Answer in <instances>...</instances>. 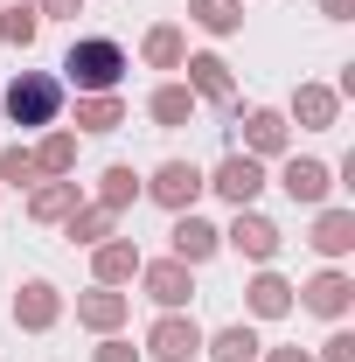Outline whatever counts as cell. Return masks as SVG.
<instances>
[{
	"label": "cell",
	"mask_w": 355,
	"mask_h": 362,
	"mask_svg": "<svg viewBox=\"0 0 355 362\" xmlns=\"http://www.w3.org/2000/svg\"><path fill=\"white\" fill-rule=\"evenodd\" d=\"M146 356H161V362H195L202 356V327L188 314H161L153 327H146Z\"/></svg>",
	"instance_id": "5b68a950"
},
{
	"label": "cell",
	"mask_w": 355,
	"mask_h": 362,
	"mask_svg": "<svg viewBox=\"0 0 355 362\" xmlns=\"http://www.w3.org/2000/svg\"><path fill=\"white\" fill-rule=\"evenodd\" d=\"M216 244H223V230L209 223V216H195V209H181V216H175V258H181V265H202Z\"/></svg>",
	"instance_id": "5bb4252c"
},
{
	"label": "cell",
	"mask_w": 355,
	"mask_h": 362,
	"mask_svg": "<svg viewBox=\"0 0 355 362\" xmlns=\"http://www.w3.org/2000/svg\"><path fill=\"white\" fill-rule=\"evenodd\" d=\"M146 112H153V126H188V119H195V90L188 84H161L146 98Z\"/></svg>",
	"instance_id": "603a6c76"
},
{
	"label": "cell",
	"mask_w": 355,
	"mask_h": 362,
	"mask_svg": "<svg viewBox=\"0 0 355 362\" xmlns=\"http://www.w3.org/2000/svg\"><path fill=\"white\" fill-rule=\"evenodd\" d=\"M77 7H84V0H35L42 21H77Z\"/></svg>",
	"instance_id": "4dcf8cb0"
},
{
	"label": "cell",
	"mask_w": 355,
	"mask_h": 362,
	"mask_svg": "<svg viewBox=\"0 0 355 362\" xmlns=\"http://www.w3.org/2000/svg\"><path fill=\"white\" fill-rule=\"evenodd\" d=\"M98 362H139L133 341H119V334H105V349H98Z\"/></svg>",
	"instance_id": "1f68e13d"
},
{
	"label": "cell",
	"mask_w": 355,
	"mask_h": 362,
	"mask_svg": "<svg viewBox=\"0 0 355 362\" xmlns=\"http://www.w3.org/2000/svg\"><path fill=\"white\" fill-rule=\"evenodd\" d=\"M70 209H77V181H42V188L28 195V216H35V223H63Z\"/></svg>",
	"instance_id": "7402d4cb"
},
{
	"label": "cell",
	"mask_w": 355,
	"mask_h": 362,
	"mask_svg": "<svg viewBox=\"0 0 355 362\" xmlns=\"http://www.w3.org/2000/svg\"><path fill=\"white\" fill-rule=\"evenodd\" d=\"M223 244H230L237 258H251V265H272V258H279V223L258 216V209H237V223L223 230Z\"/></svg>",
	"instance_id": "277c9868"
},
{
	"label": "cell",
	"mask_w": 355,
	"mask_h": 362,
	"mask_svg": "<svg viewBox=\"0 0 355 362\" xmlns=\"http://www.w3.org/2000/svg\"><path fill=\"white\" fill-rule=\"evenodd\" d=\"M98 202L105 209H126V202H139V175L119 160V168H105V181H98Z\"/></svg>",
	"instance_id": "4316f807"
},
{
	"label": "cell",
	"mask_w": 355,
	"mask_h": 362,
	"mask_svg": "<svg viewBox=\"0 0 355 362\" xmlns=\"http://www.w3.org/2000/svg\"><path fill=\"white\" fill-rule=\"evenodd\" d=\"M244 300H251V314H258V320H279V314H293V286H286L279 272H258V279L244 286Z\"/></svg>",
	"instance_id": "ac0fdd59"
},
{
	"label": "cell",
	"mask_w": 355,
	"mask_h": 362,
	"mask_svg": "<svg viewBox=\"0 0 355 362\" xmlns=\"http://www.w3.org/2000/svg\"><path fill=\"white\" fill-rule=\"evenodd\" d=\"M202 349L216 362H258V334L237 320V327H216V334H202Z\"/></svg>",
	"instance_id": "cb8c5ba5"
},
{
	"label": "cell",
	"mask_w": 355,
	"mask_h": 362,
	"mask_svg": "<svg viewBox=\"0 0 355 362\" xmlns=\"http://www.w3.org/2000/svg\"><path fill=\"white\" fill-rule=\"evenodd\" d=\"M181 70H188V90H195V98L237 105V84H230V63H223V56H181Z\"/></svg>",
	"instance_id": "8fae6325"
},
{
	"label": "cell",
	"mask_w": 355,
	"mask_h": 362,
	"mask_svg": "<svg viewBox=\"0 0 355 362\" xmlns=\"http://www.w3.org/2000/svg\"><path fill=\"white\" fill-rule=\"evenodd\" d=\"M279 188H286V195H293V202H327V188H334V168H327V160H300V153H293V160H286V168H279Z\"/></svg>",
	"instance_id": "9c48e42d"
},
{
	"label": "cell",
	"mask_w": 355,
	"mask_h": 362,
	"mask_svg": "<svg viewBox=\"0 0 355 362\" xmlns=\"http://www.w3.org/2000/svg\"><path fill=\"white\" fill-rule=\"evenodd\" d=\"M77 126H84V133H119V126H126V105H119V90L77 98Z\"/></svg>",
	"instance_id": "ffe728a7"
},
{
	"label": "cell",
	"mask_w": 355,
	"mask_h": 362,
	"mask_svg": "<svg viewBox=\"0 0 355 362\" xmlns=\"http://www.w3.org/2000/svg\"><path fill=\"white\" fill-rule=\"evenodd\" d=\"M139 265H146V258H139L133 237H105V244H91V272H98V286H126Z\"/></svg>",
	"instance_id": "30bf717a"
},
{
	"label": "cell",
	"mask_w": 355,
	"mask_h": 362,
	"mask_svg": "<svg viewBox=\"0 0 355 362\" xmlns=\"http://www.w3.org/2000/svg\"><path fill=\"white\" fill-rule=\"evenodd\" d=\"M126 314H133V300H126V293H112V286H91L84 300H77V320H84V327H98V334H119V327H126Z\"/></svg>",
	"instance_id": "4fadbf2b"
},
{
	"label": "cell",
	"mask_w": 355,
	"mask_h": 362,
	"mask_svg": "<svg viewBox=\"0 0 355 362\" xmlns=\"http://www.w3.org/2000/svg\"><path fill=\"white\" fill-rule=\"evenodd\" d=\"M146 195L161 202V209H195V195H202V175L188 168V160H168V168H153V181H146Z\"/></svg>",
	"instance_id": "ba28073f"
},
{
	"label": "cell",
	"mask_w": 355,
	"mask_h": 362,
	"mask_svg": "<svg viewBox=\"0 0 355 362\" xmlns=\"http://www.w3.org/2000/svg\"><path fill=\"white\" fill-rule=\"evenodd\" d=\"M265 362H313V356H307V349H272Z\"/></svg>",
	"instance_id": "836d02e7"
},
{
	"label": "cell",
	"mask_w": 355,
	"mask_h": 362,
	"mask_svg": "<svg viewBox=\"0 0 355 362\" xmlns=\"http://www.w3.org/2000/svg\"><path fill=\"white\" fill-rule=\"evenodd\" d=\"M202 188H216L230 209H251V202H258V188H265V168H258L251 153H230V160H223V168L202 181Z\"/></svg>",
	"instance_id": "8992f818"
},
{
	"label": "cell",
	"mask_w": 355,
	"mask_h": 362,
	"mask_svg": "<svg viewBox=\"0 0 355 362\" xmlns=\"http://www.w3.org/2000/svg\"><path fill=\"white\" fill-rule=\"evenodd\" d=\"M139 279H146V300L161 314H181L195 293V265H181V258H153V265H139Z\"/></svg>",
	"instance_id": "3957f363"
},
{
	"label": "cell",
	"mask_w": 355,
	"mask_h": 362,
	"mask_svg": "<svg viewBox=\"0 0 355 362\" xmlns=\"http://www.w3.org/2000/svg\"><path fill=\"white\" fill-rule=\"evenodd\" d=\"M63 70H70V84L84 90V98H98V90H119V77L133 63H126V49L112 42V35H77L70 56H63Z\"/></svg>",
	"instance_id": "6da1fadb"
},
{
	"label": "cell",
	"mask_w": 355,
	"mask_h": 362,
	"mask_svg": "<svg viewBox=\"0 0 355 362\" xmlns=\"http://www.w3.org/2000/svg\"><path fill=\"white\" fill-rule=\"evenodd\" d=\"M334 112H342V98H334L327 84H300V90H293V119H300L307 133H327Z\"/></svg>",
	"instance_id": "2e32d148"
},
{
	"label": "cell",
	"mask_w": 355,
	"mask_h": 362,
	"mask_svg": "<svg viewBox=\"0 0 355 362\" xmlns=\"http://www.w3.org/2000/svg\"><path fill=\"white\" fill-rule=\"evenodd\" d=\"M63 320V293L49 286V279H28V286H14V327H28V334H49Z\"/></svg>",
	"instance_id": "52a82bcc"
},
{
	"label": "cell",
	"mask_w": 355,
	"mask_h": 362,
	"mask_svg": "<svg viewBox=\"0 0 355 362\" xmlns=\"http://www.w3.org/2000/svg\"><path fill=\"white\" fill-rule=\"evenodd\" d=\"M63 223H70V237H77V244H105V237H119V209H105V202H77V209H70V216H63Z\"/></svg>",
	"instance_id": "e0dca14e"
},
{
	"label": "cell",
	"mask_w": 355,
	"mask_h": 362,
	"mask_svg": "<svg viewBox=\"0 0 355 362\" xmlns=\"http://www.w3.org/2000/svg\"><path fill=\"white\" fill-rule=\"evenodd\" d=\"M35 168H42L49 181H63L70 168H77V133H49L42 146H35Z\"/></svg>",
	"instance_id": "d4e9b609"
},
{
	"label": "cell",
	"mask_w": 355,
	"mask_h": 362,
	"mask_svg": "<svg viewBox=\"0 0 355 362\" xmlns=\"http://www.w3.org/2000/svg\"><path fill=\"white\" fill-rule=\"evenodd\" d=\"M320 14H327V21H349V14H355V0H320Z\"/></svg>",
	"instance_id": "d6a6232c"
},
{
	"label": "cell",
	"mask_w": 355,
	"mask_h": 362,
	"mask_svg": "<svg viewBox=\"0 0 355 362\" xmlns=\"http://www.w3.org/2000/svg\"><path fill=\"white\" fill-rule=\"evenodd\" d=\"M0 35H7L14 49H28L35 35H42V14H35V7H0Z\"/></svg>",
	"instance_id": "83f0119b"
},
{
	"label": "cell",
	"mask_w": 355,
	"mask_h": 362,
	"mask_svg": "<svg viewBox=\"0 0 355 362\" xmlns=\"http://www.w3.org/2000/svg\"><path fill=\"white\" fill-rule=\"evenodd\" d=\"M188 21L209 35H237L244 28V0H188Z\"/></svg>",
	"instance_id": "44dd1931"
},
{
	"label": "cell",
	"mask_w": 355,
	"mask_h": 362,
	"mask_svg": "<svg viewBox=\"0 0 355 362\" xmlns=\"http://www.w3.org/2000/svg\"><path fill=\"white\" fill-rule=\"evenodd\" d=\"M300 300H307L320 320H342V314H349V300H355V286H349V272H313L307 286H300Z\"/></svg>",
	"instance_id": "7c38bea8"
},
{
	"label": "cell",
	"mask_w": 355,
	"mask_h": 362,
	"mask_svg": "<svg viewBox=\"0 0 355 362\" xmlns=\"http://www.w3.org/2000/svg\"><path fill=\"white\" fill-rule=\"evenodd\" d=\"M244 153H251V160L286 153V112H251V119H244Z\"/></svg>",
	"instance_id": "d6986e66"
},
{
	"label": "cell",
	"mask_w": 355,
	"mask_h": 362,
	"mask_svg": "<svg viewBox=\"0 0 355 362\" xmlns=\"http://www.w3.org/2000/svg\"><path fill=\"white\" fill-rule=\"evenodd\" d=\"M320 362H355V334L342 327V334H327V349H320Z\"/></svg>",
	"instance_id": "f546056e"
},
{
	"label": "cell",
	"mask_w": 355,
	"mask_h": 362,
	"mask_svg": "<svg viewBox=\"0 0 355 362\" xmlns=\"http://www.w3.org/2000/svg\"><path fill=\"white\" fill-rule=\"evenodd\" d=\"M0 181H14V188L42 181V168H35V146H7V153H0Z\"/></svg>",
	"instance_id": "f1b7e54d"
},
{
	"label": "cell",
	"mask_w": 355,
	"mask_h": 362,
	"mask_svg": "<svg viewBox=\"0 0 355 362\" xmlns=\"http://www.w3.org/2000/svg\"><path fill=\"white\" fill-rule=\"evenodd\" d=\"M181 56H188V42H181V28H175V21L146 28V63H153V70H181Z\"/></svg>",
	"instance_id": "484cf974"
},
{
	"label": "cell",
	"mask_w": 355,
	"mask_h": 362,
	"mask_svg": "<svg viewBox=\"0 0 355 362\" xmlns=\"http://www.w3.org/2000/svg\"><path fill=\"white\" fill-rule=\"evenodd\" d=\"M7 119H14V126H56V119H63V84H56L49 70H21V77L7 84Z\"/></svg>",
	"instance_id": "7a4b0ae2"
},
{
	"label": "cell",
	"mask_w": 355,
	"mask_h": 362,
	"mask_svg": "<svg viewBox=\"0 0 355 362\" xmlns=\"http://www.w3.org/2000/svg\"><path fill=\"white\" fill-rule=\"evenodd\" d=\"M307 244L320 251V258H349V251H355V209H320Z\"/></svg>",
	"instance_id": "9a60e30c"
}]
</instances>
